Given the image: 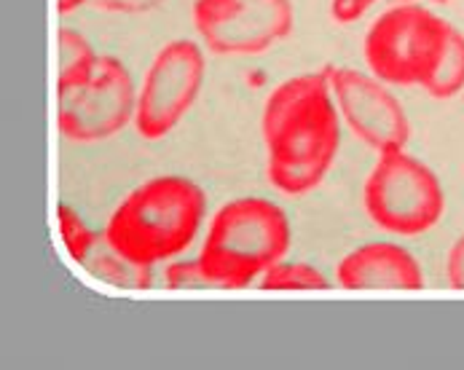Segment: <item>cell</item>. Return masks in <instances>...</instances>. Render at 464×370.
Here are the masks:
<instances>
[{
	"label": "cell",
	"mask_w": 464,
	"mask_h": 370,
	"mask_svg": "<svg viewBox=\"0 0 464 370\" xmlns=\"http://www.w3.org/2000/svg\"><path fill=\"white\" fill-rule=\"evenodd\" d=\"M328 70L282 81L266 97V178L285 196H306L328 178L341 148V119Z\"/></svg>",
	"instance_id": "6da1fadb"
},
{
	"label": "cell",
	"mask_w": 464,
	"mask_h": 370,
	"mask_svg": "<svg viewBox=\"0 0 464 370\" xmlns=\"http://www.w3.org/2000/svg\"><path fill=\"white\" fill-rule=\"evenodd\" d=\"M207 215L204 188L180 175L137 185L113 209L105 245L132 266H156L183 255L199 237Z\"/></svg>",
	"instance_id": "7a4b0ae2"
},
{
	"label": "cell",
	"mask_w": 464,
	"mask_h": 370,
	"mask_svg": "<svg viewBox=\"0 0 464 370\" xmlns=\"http://www.w3.org/2000/svg\"><path fill=\"white\" fill-rule=\"evenodd\" d=\"M290 242V220L279 204L264 196H242L212 215L197 258L212 287L245 290L287 255Z\"/></svg>",
	"instance_id": "3957f363"
},
{
	"label": "cell",
	"mask_w": 464,
	"mask_h": 370,
	"mask_svg": "<svg viewBox=\"0 0 464 370\" xmlns=\"http://www.w3.org/2000/svg\"><path fill=\"white\" fill-rule=\"evenodd\" d=\"M454 24L419 3H398L379 14L362 41V57L384 83L427 86L446 57Z\"/></svg>",
	"instance_id": "277c9868"
},
{
	"label": "cell",
	"mask_w": 464,
	"mask_h": 370,
	"mask_svg": "<svg viewBox=\"0 0 464 370\" xmlns=\"http://www.w3.org/2000/svg\"><path fill=\"white\" fill-rule=\"evenodd\" d=\"M362 209L368 220L392 237H421L446 215V190L440 178L405 148L379 153V161L362 185Z\"/></svg>",
	"instance_id": "5b68a950"
},
{
	"label": "cell",
	"mask_w": 464,
	"mask_h": 370,
	"mask_svg": "<svg viewBox=\"0 0 464 370\" xmlns=\"http://www.w3.org/2000/svg\"><path fill=\"white\" fill-rule=\"evenodd\" d=\"M207 60L199 44L178 38L164 44L145 70L137 92L134 129L142 140H161L194 108L204 83Z\"/></svg>",
	"instance_id": "8992f818"
},
{
	"label": "cell",
	"mask_w": 464,
	"mask_h": 370,
	"mask_svg": "<svg viewBox=\"0 0 464 370\" xmlns=\"http://www.w3.org/2000/svg\"><path fill=\"white\" fill-rule=\"evenodd\" d=\"M194 27L218 57H261L295 27L293 0H197Z\"/></svg>",
	"instance_id": "52a82bcc"
},
{
	"label": "cell",
	"mask_w": 464,
	"mask_h": 370,
	"mask_svg": "<svg viewBox=\"0 0 464 370\" xmlns=\"http://www.w3.org/2000/svg\"><path fill=\"white\" fill-rule=\"evenodd\" d=\"M137 92L127 64L100 54L89 83L60 94V131L75 145L105 142L134 123Z\"/></svg>",
	"instance_id": "ba28073f"
},
{
	"label": "cell",
	"mask_w": 464,
	"mask_h": 370,
	"mask_svg": "<svg viewBox=\"0 0 464 370\" xmlns=\"http://www.w3.org/2000/svg\"><path fill=\"white\" fill-rule=\"evenodd\" d=\"M328 75L338 113L357 140L376 153L408 145L411 123L384 81L354 67H328Z\"/></svg>",
	"instance_id": "9c48e42d"
},
{
	"label": "cell",
	"mask_w": 464,
	"mask_h": 370,
	"mask_svg": "<svg viewBox=\"0 0 464 370\" xmlns=\"http://www.w3.org/2000/svg\"><path fill=\"white\" fill-rule=\"evenodd\" d=\"M343 290H424L421 260L398 242H368L346 252L335 266Z\"/></svg>",
	"instance_id": "30bf717a"
},
{
	"label": "cell",
	"mask_w": 464,
	"mask_h": 370,
	"mask_svg": "<svg viewBox=\"0 0 464 370\" xmlns=\"http://www.w3.org/2000/svg\"><path fill=\"white\" fill-rule=\"evenodd\" d=\"M97 64H100V54L92 49V44L78 30L63 27L60 30V78H57L60 94L89 83Z\"/></svg>",
	"instance_id": "8fae6325"
},
{
	"label": "cell",
	"mask_w": 464,
	"mask_h": 370,
	"mask_svg": "<svg viewBox=\"0 0 464 370\" xmlns=\"http://www.w3.org/2000/svg\"><path fill=\"white\" fill-rule=\"evenodd\" d=\"M258 287L261 290H271V293H285V290H293V293H304V290H328L331 287V279L312 263H304V260H279L274 263L271 268H266L258 279Z\"/></svg>",
	"instance_id": "7c38bea8"
},
{
	"label": "cell",
	"mask_w": 464,
	"mask_h": 370,
	"mask_svg": "<svg viewBox=\"0 0 464 370\" xmlns=\"http://www.w3.org/2000/svg\"><path fill=\"white\" fill-rule=\"evenodd\" d=\"M424 92L432 100H454L459 92H464V33H459L457 27L451 30L446 57L440 62L435 78L424 86Z\"/></svg>",
	"instance_id": "4fadbf2b"
},
{
	"label": "cell",
	"mask_w": 464,
	"mask_h": 370,
	"mask_svg": "<svg viewBox=\"0 0 464 370\" xmlns=\"http://www.w3.org/2000/svg\"><path fill=\"white\" fill-rule=\"evenodd\" d=\"M57 223H60V234H63L67 255H70L75 263H89V255L97 249L100 234L92 231V229L86 226V220H83L70 204H65V201L57 207Z\"/></svg>",
	"instance_id": "5bb4252c"
},
{
	"label": "cell",
	"mask_w": 464,
	"mask_h": 370,
	"mask_svg": "<svg viewBox=\"0 0 464 370\" xmlns=\"http://www.w3.org/2000/svg\"><path fill=\"white\" fill-rule=\"evenodd\" d=\"M164 285L169 290H197V287H212L209 279L204 277L199 266V258L197 260H172L167 268H164Z\"/></svg>",
	"instance_id": "9a60e30c"
},
{
	"label": "cell",
	"mask_w": 464,
	"mask_h": 370,
	"mask_svg": "<svg viewBox=\"0 0 464 370\" xmlns=\"http://www.w3.org/2000/svg\"><path fill=\"white\" fill-rule=\"evenodd\" d=\"M373 5H376V0H333L331 16L338 24H352V22L362 19Z\"/></svg>",
	"instance_id": "2e32d148"
},
{
	"label": "cell",
	"mask_w": 464,
	"mask_h": 370,
	"mask_svg": "<svg viewBox=\"0 0 464 370\" xmlns=\"http://www.w3.org/2000/svg\"><path fill=\"white\" fill-rule=\"evenodd\" d=\"M446 282L451 290L464 293V234L451 245L446 255Z\"/></svg>",
	"instance_id": "e0dca14e"
},
{
	"label": "cell",
	"mask_w": 464,
	"mask_h": 370,
	"mask_svg": "<svg viewBox=\"0 0 464 370\" xmlns=\"http://www.w3.org/2000/svg\"><path fill=\"white\" fill-rule=\"evenodd\" d=\"M105 14H148L164 0H92Z\"/></svg>",
	"instance_id": "ac0fdd59"
},
{
	"label": "cell",
	"mask_w": 464,
	"mask_h": 370,
	"mask_svg": "<svg viewBox=\"0 0 464 370\" xmlns=\"http://www.w3.org/2000/svg\"><path fill=\"white\" fill-rule=\"evenodd\" d=\"M83 3H92V0H60V14L67 16V14H72V11H78Z\"/></svg>",
	"instance_id": "d6986e66"
},
{
	"label": "cell",
	"mask_w": 464,
	"mask_h": 370,
	"mask_svg": "<svg viewBox=\"0 0 464 370\" xmlns=\"http://www.w3.org/2000/svg\"><path fill=\"white\" fill-rule=\"evenodd\" d=\"M435 3H451V0H435Z\"/></svg>",
	"instance_id": "ffe728a7"
}]
</instances>
